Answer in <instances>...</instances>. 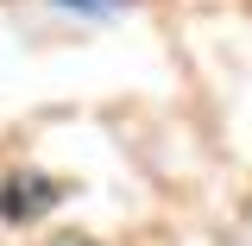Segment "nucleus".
I'll return each mask as SVG.
<instances>
[{"mask_svg":"<svg viewBox=\"0 0 252 246\" xmlns=\"http://www.w3.org/2000/svg\"><path fill=\"white\" fill-rule=\"evenodd\" d=\"M69 189L51 177V171H38V164H13L6 177H0V221L6 227H32V221H44L57 209Z\"/></svg>","mask_w":252,"mask_h":246,"instance_id":"f257e3e1","label":"nucleus"},{"mask_svg":"<svg viewBox=\"0 0 252 246\" xmlns=\"http://www.w3.org/2000/svg\"><path fill=\"white\" fill-rule=\"evenodd\" d=\"M57 13H69V19H120V13H132V0H51Z\"/></svg>","mask_w":252,"mask_h":246,"instance_id":"f03ea898","label":"nucleus"},{"mask_svg":"<svg viewBox=\"0 0 252 246\" xmlns=\"http://www.w3.org/2000/svg\"><path fill=\"white\" fill-rule=\"evenodd\" d=\"M51 246H94V240H76V234H63V240H51Z\"/></svg>","mask_w":252,"mask_h":246,"instance_id":"7ed1b4c3","label":"nucleus"}]
</instances>
